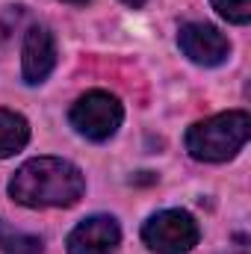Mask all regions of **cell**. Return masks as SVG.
<instances>
[{
	"instance_id": "cell-6",
	"label": "cell",
	"mask_w": 251,
	"mask_h": 254,
	"mask_svg": "<svg viewBox=\"0 0 251 254\" xmlns=\"http://www.w3.org/2000/svg\"><path fill=\"white\" fill-rule=\"evenodd\" d=\"M119 243L122 228L113 216H89L65 240L68 254H116Z\"/></svg>"
},
{
	"instance_id": "cell-2",
	"label": "cell",
	"mask_w": 251,
	"mask_h": 254,
	"mask_svg": "<svg viewBox=\"0 0 251 254\" xmlns=\"http://www.w3.org/2000/svg\"><path fill=\"white\" fill-rule=\"evenodd\" d=\"M251 136V116L246 110H231L195 122L187 130V151L198 163H225L243 151Z\"/></svg>"
},
{
	"instance_id": "cell-7",
	"label": "cell",
	"mask_w": 251,
	"mask_h": 254,
	"mask_svg": "<svg viewBox=\"0 0 251 254\" xmlns=\"http://www.w3.org/2000/svg\"><path fill=\"white\" fill-rule=\"evenodd\" d=\"M57 65V39L48 27H30L24 36V48H21V74L24 83L39 86L51 77Z\"/></svg>"
},
{
	"instance_id": "cell-4",
	"label": "cell",
	"mask_w": 251,
	"mask_h": 254,
	"mask_svg": "<svg viewBox=\"0 0 251 254\" xmlns=\"http://www.w3.org/2000/svg\"><path fill=\"white\" fill-rule=\"evenodd\" d=\"M198 240V222L187 210H160L142 225V243L157 254H189Z\"/></svg>"
},
{
	"instance_id": "cell-12",
	"label": "cell",
	"mask_w": 251,
	"mask_h": 254,
	"mask_svg": "<svg viewBox=\"0 0 251 254\" xmlns=\"http://www.w3.org/2000/svg\"><path fill=\"white\" fill-rule=\"evenodd\" d=\"M63 3H74V6H83V3H89V0H63Z\"/></svg>"
},
{
	"instance_id": "cell-10",
	"label": "cell",
	"mask_w": 251,
	"mask_h": 254,
	"mask_svg": "<svg viewBox=\"0 0 251 254\" xmlns=\"http://www.w3.org/2000/svg\"><path fill=\"white\" fill-rule=\"evenodd\" d=\"M213 9L228 24H249L251 21V0H213Z\"/></svg>"
},
{
	"instance_id": "cell-9",
	"label": "cell",
	"mask_w": 251,
	"mask_h": 254,
	"mask_svg": "<svg viewBox=\"0 0 251 254\" xmlns=\"http://www.w3.org/2000/svg\"><path fill=\"white\" fill-rule=\"evenodd\" d=\"M0 252L3 254H42L45 252V243H42V237L12 231V228L0 219Z\"/></svg>"
},
{
	"instance_id": "cell-8",
	"label": "cell",
	"mask_w": 251,
	"mask_h": 254,
	"mask_svg": "<svg viewBox=\"0 0 251 254\" xmlns=\"http://www.w3.org/2000/svg\"><path fill=\"white\" fill-rule=\"evenodd\" d=\"M30 142V125L12 110H0V160L15 157Z\"/></svg>"
},
{
	"instance_id": "cell-11",
	"label": "cell",
	"mask_w": 251,
	"mask_h": 254,
	"mask_svg": "<svg viewBox=\"0 0 251 254\" xmlns=\"http://www.w3.org/2000/svg\"><path fill=\"white\" fill-rule=\"evenodd\" d=\"M122 3H127V6H133V9H142L148 0H122Z\"/></svg>"
},
{
	"instance_id": "cell-5",
	"label": "cell",
	"mask_w": 251,
	"mask_h": 254,
	"mask_svg": "<svg viewBox=\"0 0 251 254\" xmlns=\"http://www.w3.org/2000/svg\"><path fill=\"white\" fill-rule=\"evenodd\" d=\"M178 45H181V51L189 63L204 65V68H216L231 57L228 36L219 27L201 24V21H189L178 30Z\"/></svg>"
},
{
	"instance_id": "cell-1",
	"label": "cell",
	"mask_w": 251,
	"mask_h": 254,
	"mask_svg": "<svg viewBox=\"0 0 251 254\" xmlns=\"http://www.w3.org/2000/svg\"><path fill=\"white\" fill-rule=\"evenodd\" d=\"M83 172L60 157L27 160L9 181V195L24 207H71L83 198Z\"/></svg>"
},
{
	"instance_id": "cell-3",
	"label": "cell",
	"mask_w": 251,
	"mask_h": 254,
	"mask_svg": "<svg viewBox=\"0 0 251 254\" xmlns=\"http://www.w3.org/2000/svg\"><path fill=\"white\" fill-rule=\"evenodd\" d=\"M68 119L80 136H86L92 142H107L110 136H116V130L125 122V107L116 95H110L104 89H92L77 98Z\"/></svg>"
}]
</instances>
